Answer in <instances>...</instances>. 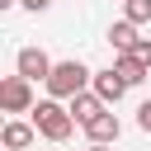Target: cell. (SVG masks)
<instances>
[{"instance_id":"cell-1","label":"cell","mask_w":151,"mask_h":151,"mask_svg":"<svg viewBox=\"0 0 151 151\" xmlns=\"http://www.w3.org/2000/svg\"><path fill=\"white\" fill-rule=\"evenodd\" d=\"M94 85V71L80 61V57H66V61H57L52 66V76H47V99H57V104H71L76 94H85Z\"/></svg>"},{"instance_id":"cell-2","label":"cell","mask_w":151,"mask_h":151,"mask_svg":"<svg viewBox=\"0 0 151 151\" xmlns=\"http://www.w3.org/2000/svg\"><path fill=\"white\" fill-rule=\"evenodd\" d=\"M28 123H33V127H38V137H47V142H66V137L76 132L71 109H66V104H57V99H38V109L28 113Z\"/></svg>"},{"instance_id":"cell-3","label":"cell","mask_w":151,"mask_h":151,"mask_svg":"<svg viewBox=\"0 0 151 151\" xmlns=\"http://www.w3.org/2000/svg\"><path fill=\"white\" fill-rule=\"evenodd\" d=\"M0 109H5V113H33V109H38L33 85H28L24 76H5V80H0Z\"/></svg>"},{"instance_id":"cell-4","label":"cell","mask_w":151,"mask_h":151,"mask_svg":"<svg viewBox=\"0 0 151 151\" xmlns=\"http://www.w3.org/2000/svg\"><path fill=\"white\" fill-rule=\"evenodd\" d=\"M52 66H57V61H52V57H47L42 47H19V57H14V76H24L28 85H38V80L47 85Z\"/></svg>"},{"instance_id":"cell-5","label":"cell","mask_w":151,"mask_h":151,"mask_svg":"<svg viewBox=\"0 0 151 151\" xmlns=\"http://www.w3.org/2000/svg\"><path fill=\"white\" fill-rule=\"evenodd\" d=\"M118 132H123V123H118V113H113V109H104V113L85 127L90 146H113V142H118Z\"/></svg>"},{"instance_id":"cell-6","label":"cell","mask_w":151,"mask_h":151,"mask_svg":"<svg viewBox=\"0 0 151 151\" xmlns=\"http://www.w3.org/2000/svg\"><path fill=\"white\" fill-rule=\"evenodd\" d=\"M90 90H94V94H99V99H104L109 109H113V104H118V99L127 94V85H123V76H118L113 66H109V71H94V85H90Z\"/></svg>"},{"instance_id":"cell-7","label":"cell","mask_w":151,"mask_h":151,"mask_svg":"<svg viewBox=\"0 0 151 151\" xmlns=\"http://www.w3.org/2000/svg\"><path fill=\"white\" fill-rule=\"evenodd\" d=\"M66 109H71V118H76L80 127H90V123H94V118H99V113H104L109 104H104V99H99L94 90H85V94H76V99H71Z\"/></svg>"},{"instance_id":"cell-8","label":"cell","mask_w":151,"mask_h":151,"mask_svg":"<svg viewBox=\"0 0 151 151\" xmlns=\"http://www.w3.org/2000/svg\"><path fill=\"white\" fill-rule=\"evenodd\" d=\"M33 137H38V127H33V123H24V118H9V123H5V132H0V142H5L9 151H28V146H33Z\"/></svg>"},{"instance_id":"cell-9","label":"cell","mask_w":151,"mask_h":151,"mask_svg":"<svg viewBox=\"0 0 151 151\" xmlns=\"http://www.w3.org/2000/svg\"><path fill=\"white\" fill-rule=\"evenodd\" d=\"M113 71L123 76V85H127V90H132V85H142V80L151 76V66H142L132 52H118V57H113Z\"/></svg>"},{"instance_id":"cell-10","label":"cell","mask_w":151,"mask_h":151,"mask_svg":"<svg viewBox=\"0 0 151 151\" xmlns=\"http://www.w3.org/2000/svg\"><path fill=\"white\" fill-rule=\"evenodd\" d=\"M109 42H113V57H118V52H132V47L142 42V38H137V24H127V19H118V24L109 28Z\"/></svg>"},{"instance_id":"cell-11","label":"cell","mask_w":151,"mask_h":151,"mask_svg":"<svg viewBox=\"0 0 151 151\" xmlns=\"http://www.w3.org/2000/svg\"><path fill=\"white\" fill-rule=\"evenodd\" d=\"M123 19H127V24H137V28H142V24H151V0H127V5H123Z\"/></svg>"},{"instance_id":"cell-12","label":"cell","mask_w":151,"mask_h":151,"mask_svg":"<svg viewBox=\"0 0 151 151\" xmlns=\"http://www.w3.org/2000/svg\"><path fill=\"white\" fill-rule=\"evenodd\" d=\"M132 57H137V61H142V66H151V38H142V42H137V47H132Z\"/></svg>"},{"instance_id":"cell-13","label":"cell","mask_w":151,"mask_h":151,"mask_svg":"<svg viewBox=\"0 0 151 151\" xmlns=\"http://www.w3.org/2000/svg\"><path fill=\"white\" fill-rule=\"evenodd\" d=\"M137 127L151 132V99H142V109H137Z\"/></svg>"},{"instance_id":"cell-14","label":"cell","mask_w":151,"mask_h":151,"mask_svg":"<svg viewBox=\"0 0 151 151\" xmlns=\"http://www.w3.org/2000/svg\"><path fill=\"white\" fill-rule=\"evenodd\" d=\"M19 5H24V9H33V14H42V9L52 5V0H19Z\"/></svg>"},{"instance_id":"cell-15","label":"cell","mask_w":151,"mask_h":151,"mask_svg":"<svg viewBox=\"0 0 151 151\" xmlns=\"http://www.w3.org/2000/svg\"><path fill=\"white\" fill-rule=\"evenodd\" d=\"M0 5H5V9H9V5H19V0H0Z\"/></svg>"},{"instance_id":"cell-16","label":"cell","mask_w":151,"mask_h":151,"mask_svg":"<svg viewBox=\"0 0 151 151\" xmlns=\"http://www.w3.org/2000/svg\"><path fill=\"white\" fill-rule=\"evenodd\" d=\"M90 151H109V146H90Z\"/></svg>"},{"instance_id":"cell-17","label":"cell","mask_w":151,"mask_h":151,"mask_svg":"<svg viewBox=\"0 0 151 151\" xmlns=\"http://www.w3.org/2000/svg\"><path fill=\"white\" fill-rule=\"evenodd\" d=\"M123 5H127V0H123Z\"/></svg>"}]
</instances>
